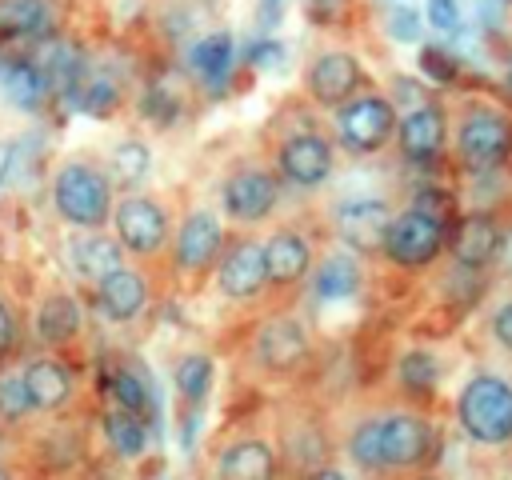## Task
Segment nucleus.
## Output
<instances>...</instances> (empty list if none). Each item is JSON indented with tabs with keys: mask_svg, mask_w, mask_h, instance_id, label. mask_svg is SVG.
I'll list each match as a JSON object with an SVG mask.
<instances>
[{
	"mask_svg": "<svg viewBox=\"0 0 512 480\" xmlns=\"http://www.w3.org/2000/svg\"><path fill=\"white\" fill-rule=\"evenodd\" d=\"M396 124H400V104L372 84L328 116V132L336 140V152H344L352 160L380 156L396 140Z\"/></svg>",
	"mask_w": 512,
	"mask_h": 480,
	"instance_id": "obj_10",
	"label": "nucleus"
},
{
	"mask_svg": "<svg viewBox=\"0 0 512 480\" xmlns=\"http://www.w3.org/2000/svg\"><path fill=\"white\" fill-rule=\"evenodd\" d=\"M44 88H48V76H44L40 64H32V60L8 64V72H4V92H8L20 108H36L40 96H44Z\"/></svg>",
	"mask_w": 512,
	"mask_h": 480,
	"instance_id": "obj_33",
	"label": "nucleus"
},
{
	"mask_svg": "<svg viewBox=\"0 0 512 480\" xmlns=\"http://www.w3.org/2000/svg\"><path fill=\"white\" fill-rule=\"evenodd\" d=\"M188 72H192V80L200 84V88H220L228 76H232V64H236V40H232V32H224V28H216V32H204V36H196L192 44H188Z\"/></svg>",
	"mask_w": 512,
	"mask_h": 480,
	"instance_id": "obj_25",
	"label": "nucleus"
},
{
	"mask_svg": "<svg viewBox=\"0 0 512 480\" xmlns=\"http://www.w3.org/2000/svg\"><path fill=\"white\" fill-rule=\"evenodd\" d=\"M176 220H180V204L172 192H156V188H136V192H120L108 232L116 236V244L124 248L128 264L152 268L160 272L176 236Z\"/></svg>",
	"mask_w": 512,
	"mask_h": 480,
	"instance_id": "obj_7",
	"label": "nucleus"
},
{
	"mask_svg": "<svg viewBox=\"0 0 512 480\" xmlns=\"http://www.w3.org/2000/svg\"><path fill=\"white\" fill-rule=\"evenodd\" d=\"M284 124L280 128H268V140H264V156L268 164L276 168V176L284 180L288 192H320L332 176H336V140L332 132L308 116V112H288L280 116Z\"/></svg>",
	"mask_w": 512,
	"mask_h": 480,
	"instance_id": "obj_3",
	"label": "nucleus"
},
{
	"mask_svg": "<svg viewBox=\"0 0 512 480\" xmlns=\"http://www.w3.org/2000/svg\"><path fill=\"white\" fill-rule=\"evenodd\" d=\"M296 480H352V476H348L344 464L328 460V464H320V468H312V472H304V476H296Z\"/></svg>",
	"mask_w": 512,
	"mask_h": 480,
	"instance_id": "obj_38",
	"label": "nucleus"
},
{
	"mask_svg": "<svg viewBox=\"0 0 512 480\" xmlns=\"http://www.w3.org/2000/svg\"><path fill=\"white\" fill-rule=\"evenodd\" d=\"M64 264H68V276L76 280V288L92 292L112 272H120L128 264V256L108 228L104 232H68L64 236Z\"/></svg>",
	"mask_w": 512,
	"mask_h": 480,
	"instance_id": "obj_20",
	"label": "nucleus"
},
{
	"mask_svg": "<svg viewBox=\"0 0 512 480\" xmlns=\"http://www.w3.org/2000/svg\"><path fill=\"white\" fill-rule=\"evenodd\" d=\"M44 20H48V12L40 0H4L0 4V24L20 32V36H40Z\"/></svg>",
	"mask_w": 512,
	"mask_h": 480,
	"instance_id": "obj_34",
	"label": "nucleus"
},
{
	"mask_svg": "<svg viewBox=\"0 0 512 480\" xmlns=\"http://www.w3.org/2000/svg\"><path fill=\"white\" fill-rule=\"evenodd\" d=\"M160 292H164L160 272L140 268V264H124L104 284L84 292V300H88V316L96 324H104V328H140L148 320V312L156 308Z\"/></svg>",
	"mask_w": 512,
	"mask_h": 480,
	"instance_id": "obj_13",
	"label": "nucleus"
},
{
	"mask_svg": "<svg viewBox=\"0 0 512 480\" xmlns=\"http://www.w3.org/2000/svg\"><path fill=\"white\" fill-rule=\"evenodd\" d=\"M208 284L228 308L264 312L268 308V268H264L260 232H232V240H228V248H224Z\"/></svg>",
	"mask_w": 512,
	"mask_h": 480,
	"instance_id": "obj_15",
	"label": "nucleus"
},
{
	"mask_svg": "<svg viewBox=\"0 0 512 480\" xmlns=\"http://www.w3.org/2000/svg\"><path fill=\"white\" fill-rule=\"evenodd\" d=\"M396 384L404 396H428L440 384V360L428 348H408L396 360Z\"/></svg>",
	"mask_w": 512,
	"mask_h": 480,
	"instance_id": "obj_32",
	"label": "nucleus"
},
{
	"mask_svg": "<svg viewBox=\"0 0 512 480\" xmlns=\"http://www.w3.org/2000/svg\"><path fill=\"white\" fill-rule=\"evenodd\" d=\"M36 428H40V420L32 412V400H28L24 376H20V360H16V364L0 368V432L24 448L36 436Z\"/></svg>",
	"mask_w": 512,
	"mask_h": 480,
	"instance_id": "obj_28",
	"label": "nucleus"
},
{
	"mask_svg": "<svg viewBox=\"0 0 512 480\" xmlns=\"http://www.w3.org/2000/svg\"><path fill=\"white\" fill-rule=\"evenodd\" d=\"M488 332H492V340H496L504 352H512V296H508L504 304H496V312L488 316Z\"/></svg>",
	"mask_w": 512,
	"mask_h": 480,
	"instance_id": "obj_36",
	"label": "nucleus"
},
{
	"mask_svg": "<svg viewBox=\"0 0 512 480\" xmlns=\"http://www.w3.org/2000/svg\"><path fill=\"white\" fill-rule=\"evenodd\" d=\"M408 480H444V476H436V472H420V476H408Z\"/></svg>",
	"mask_w": 512,
	"mask_h": 480,
	"instance_id": "obj_40",
	"label": "nucleus"
},
{
	"mask_svg": "<svg viewBox=\"0 0 512 480\" xmlns=\"http://www.w3.org/2000/svg\"><path fill=\"white\" fill-rule=\"evenodd\" d=\"M116 180L100 152H64L48 172V208L68 232H104L116 208Z\"/></svg>",
	"mask_w": 512,
	"mask_h": 480,
	"instance_id": "obj_2",
	"label": "nucleus"
},
{
	"mask_svg": "<svg viewBox=\"0 0 512 480\" xmlns=\"http://www.w3.org/2000/svg\"><path fill=\"white\" fill-rule=\"evenodd\" d=\"M424 20L436 28V32H456L464 12H460V0H424Z\"/></svg>",
	"mask_w": 512,
	"mask_h": 480,
	"instance_id": "obj_35",
	"label": "nucleus"
},
{
	"mask_svg": "<svg viewBox=\"0 0 512 480\" xmlns=\"http://www.w3.org/2000/svg\"><path fill=\"white\" fill-rule=\"evenodd\" d=\"M504 248V228L492 212L476 208V212H464L452 228H448V252L452 260L464 268V272H484Z\"/></svg>",
	"mask_w": 512,
	"mask_h": 480,
	"instance_id": "obj_23",
	"label": "nucleus"
},
{
	"mask_svg": "<svg viewBox=\"0 0 512 480\" xmlns=\"http://www.w3.org/2000/svg\"><path fill=\"white\" fill-rule=\"evenodd\" d=\"M28 464L20 456H0V480H28Z\"/></svg>",
	"mask_w": 512,
	"mask_h": 480,
	"instance_id": "obj_39",
	"label": "nucleus"
},
{
	"mask_svg": "<svg viewBox=\"0 0 512 480\" xmlns=\"http://www.w3.org/2000/svg\"><path fill=\"white\" fill-rule=\"evenodd\" d=\"M212 384H216V356L212 352L184 348L172 360V392H176V404H180L184 416H188V408L196 412L212 396Z\"/></svg>",
	"mask_w": 512,
	"mask_h": 480,
	"instance_id": "obj_27",
	"label": "nucleus"
},
{
	"mask_svg": "<svg viewBox=\"0 0 512 480\" xmlns=\"http://www.w3.org/2000/svg\"><path fill=\"white\" fill-rule=\"evenodd\" d=\"M448 132H452L448 112H444L436 100H424V104L400 112L396 140H392V144L400 148V156H404L408 164H432V160L444 156V148H448Z\"/></svg>",
	"mask_w": 512,
	"mask_h": 480,
	"instance_id": "obj_21",
	"label": "nucleus"
},
{
	"mask_svg": "<svg viewBox=\"0 0 512 480\" xmlns=\"http://www.w3.org/2000/svg\"><path fill=\"white\" fill-rule=\"evenodd\" d=\"M280 476H284V460L272 432H256V428L228 432L224 440H216L208 456V480H280Z\"/></svg>",
	"mask_w": 512,
	"mask_h": 480,
	"instance_id": "obj_18",
	"label": "nucleus"
},
{
	"mask_svg": "<svg viewBox=\"0 0 512 480\" xmlns=\"http://www.w3.org/2000/svg\"><path fill=\"white\" fill-rule=\"evenodd\" d=\"M448 144L464 172H476V176L496 172L512 156V116L492 104H472L456 116Z\"/></svg>",
	"mask_w": 512,
	"mask_h": 480,
	"instance_id": "obj_14",
	"label": "nucleus"
},
{
	"mask_svg": "<svg viewBox=\"0 0 512 480\" xmlns=\"http://www.w3.org/2000/svg\"><path fill=\"white\" fill-rule=\"evenodd\" d=\"M364 284V268H360V256L348 252V248H332V252H320L312 276H308V296L320 300V304H336V300H352Z\"/></svg>",
	"mask_w": 512,
	"mask_h": 480,
	"instance_id": "obj_24",
	"label": "nucleus"
},
{
	"mask_svg": "<svg viewBox=\"0 0 512 480\" xmlns=\"http://www.w3.org/2000/svg\"><path fill=\"white\" fill-rule=\"evenodd\" d=\"M340 452L364 480H408L432 472L440 456V424L416 408L364 412L344 428Z\"/></svg>",
	"mask_w": 512,
	"mask_h": 480,
	"instance_id": "obj_1",
	"label": "nucleus"
},
{
	"mask_svg": "<svg viewBox=\"0 0 512 480\" xmlns=\"http://www.w3.org/2000/svg\"><path fill=\"white\" fill-rule=\"evenodd\" d=\"M456 424L480 448L512 444V384L496 372H476L456 392Z\"/></svg>",
	"mask_w": 512,
	"mask_h": 480,
	"instance_id": "obj_11",
	"label": "nucleus"
},
{
	"mask_svg": "<svg viewBox=\"0 0 512 480\" xmlns=\"http://www.w3.org/2000/svg\"><path fill=\"white\" fill-rule=\"evenodd\" d=\"M420 68H424L432 80H440V84H448V80L456 76V64H452L440 48H424V52H420Z\"/></svg>",
	"mask_w": 512,
	"mask_h": 480,
	"instance_id": "obj_37",
	"label": "nucleus"
},
{
	"mask_svg": "<svg viewBox=\"0 0 512 480\" xmlns=\"http://www.w3.org/2000/svg\"><path fill=\"white\" fill-rule=\"evenodd\" d=\"M72 100L80 112L96 116V120H108L124 108V88L116 76H104V72H80L72 80Z\"/></svg>",
	"mask_w": 512,
	"mask_h": 480,
	"instance_id": "obj_30",
	"label": "nucleus"
},
{
	"mask_svg": "<svg viewBox=\"0 0 512 480\" xmlns=\"http://www.w3.org/2000/svg\"><path fill=\"white\" fill-rule=\"evenodd\" d=\"M92 436H96L100 452L116 464H132L152 448V424L116 404H104V400L92 408Z\"/></svg>",
	"mask_w": 512,
	"mask_h": 480,
	"instance_id": "obj_22",
	"label": "nucleus"
},
{
	"mask_svg": "<svg viewBox=\"0 0 512 480\" xmlns=\"http://www.w3.org/2000/svg\"><path fill=\"white\" fill-rule=\"evenodd\" d=\"M228 240H232V228L224 224L216 204H188V208H180L168 260L160 268L164 288H172L180 296H196L212 280Z\"/></svg>",
	"mask_w": 512,
	"mask_h": 480,
	"instance_id": "obj_6",
	"label": "nucleus"
},
{
	"mask_svg": "<svg viewBox=\"0 0 512 480\" xmlns=\"http://www.w3.org/2000/svg\"><path fill=\"white\" fill-rule=\"evenodd\" d=\"M448 248V224L436 212L424 208H396L380 244V260L400 272H424L432 268Z\"/></svg>",
	"mask_w": 512,
	"mask_h": 480,
	"instance_id": "obj_16",
	"label": "nucleus"
},
{
	"mask_svg": "<svg viewBox=\"0 0 512 480\" xmlns=\"http://www.w3.org/2000/svg\"><path fill=\"white\" fill-rule=\"evenodd\" d=\"M316 356V340H312V328L308 320L280 304V308H264L244 340V368L252 372V380L260 384H292L300 372H308Z\"/></svg>",
	"mask_w": 512,
	"mask_h": 480,
	"instance_id": "obj_4",
	"label": "nucleus"
},
{
	"mask_svg": "<svg viewBox=\"0 0 512 480\" xmlns=\"http://www.w3.org/2000/svg\"><path fill=\"white\" fill-rule=\"evenodd\" d=\"M20 376H24V392L40 424H76L92 416L88 388H84V364L28 348L20 356Z\"/></svg>",
	"mask_w": 512,
	"mask_h": 480,
	"instance_id": "obj_9",
	"label": "nucleus"
},
{
	"mask_svg": "<svg viewBox=\"0 0 512 480\" xmlns=\"http://www.w3.org/2000/svg\"><path fill=\"white\" fill-rule=\"evenodd\" d=\"M104 156V168H108V176L116 180V188L120 192H136V188H144V180H148V172H152V144L148 140H140V136H120L108 152H100Z\"/></svg>",
	"mask_w": 512,
	"mask_h": 480,
	"instance_id": "obj_29",
	"label": "nucleus"
},
{
	"mask_svg": "<svg viewBox=\"0 0 512 480\" xmlns=\"http://www.w3.org/2000/svg\"><path fill=\"white\" fill-rule=\"evenodd\" d=\"M24 352H28V312L8 288H0V368L16 364Z\"/></svg>",
	"mask_w": 512,
	"mask_h": 480,
	"instance_id": "obj_31",
	"label": "nucleus"
},
{
	"mask_svg": "<svg viewBox=\"0 0 512 480\" xmlns=\"http://www.w3.org/2000/svg\"><path fill=\"white\" fill-rule=\"evenodd\" d=\"M364 88H368V72L360 64V56L348 52V48H324L300 72V96H304V104L316 108V112H328V116L340 104H348L356 92H364Z\"/></svg>",
	"mask_w": 512,
	"mask_h": 480,
	"instance_id": "obj_17",
	"label": "nucleus"
},
{
	"mask_svg": "<svg viewBox=\"0 0 512 480\" xmlns=\"http://www.w3.org/2000/svg\"><path fill=\"white\" fill-rule=\"evenodd\" d=\"M288 188L264 152L236 156L216 184V212L232 232H268L284 212Z\"/></svg>",
	"mask_w": 512,
	"mask_h": 480,
	"instance_id": "obj_5",
	"label": "nucleus"
},
{
	"mask_svg": "<svg viewBox=\"0 0 512 480\" xmlns=\"http://www.w3.org/2000/svg\"><path fill=\"white\" fill-rule=\"evenodd\" d=\"M88 328H92L88 300L76 284L60 280V276L40 284V292L32 296V308H28V348L32 352H52V356L84 364Z\"/></svg>",
	"mask_w": 512,
	"mask_h": 480,
	"instance_id": "obj_8",
	"label": "nucleus"
},
{
	"mask_svg": "<svg viewBox=\"0 0 512 480\" xmlns=\"http://www.w3.org/2000/svg\"><path fill=\"white\" fill-rule=\"evenodd\" d=\"M260 240H264V268H268V308H280L296 292H304L320 260V248L300 220H276L268 232H260Z\"/></svg>",
	"mask_w": 512,
	"mask_h": 480,
	"instance_id": "obj_12",
	"label": "nucleus"
},
{
	"mask_svg": "<svg viewBox=\"0 0 512 480\" xmlns=\"http://www.w3.org/2000/svg\"><path fill=\"white\" fill-rule=\"evenodd\" d=\"M156 392H152V380L144 376V368L136 364V360H120L108 376H104V404H116V408H124V412H132V416H140V420H148L152 428H156V400H152Z\"/></svg>",
	"mask_w": 512,
	"mask_h": 480,
	"instance_id": "obj_26",
	"label": "nucleus"
},
{
	"mask_svg": "<svg viewBox=\"0 0 512 480\" xmlns=\"http://www.w3.org/2000/svg\"><path fill=\"white\" fill-rule=\"evenodd\" d=\"M392 212L396 208L380 196H352V200L332 204L328 224H332V236H336L340 248H348L356 256H380Z\"/></svg>",
	"mask_w": 512,
	"mask_h": 480,
	"instance_id": "obj_19",
	"label": "nucleus"
}]
</instances>
